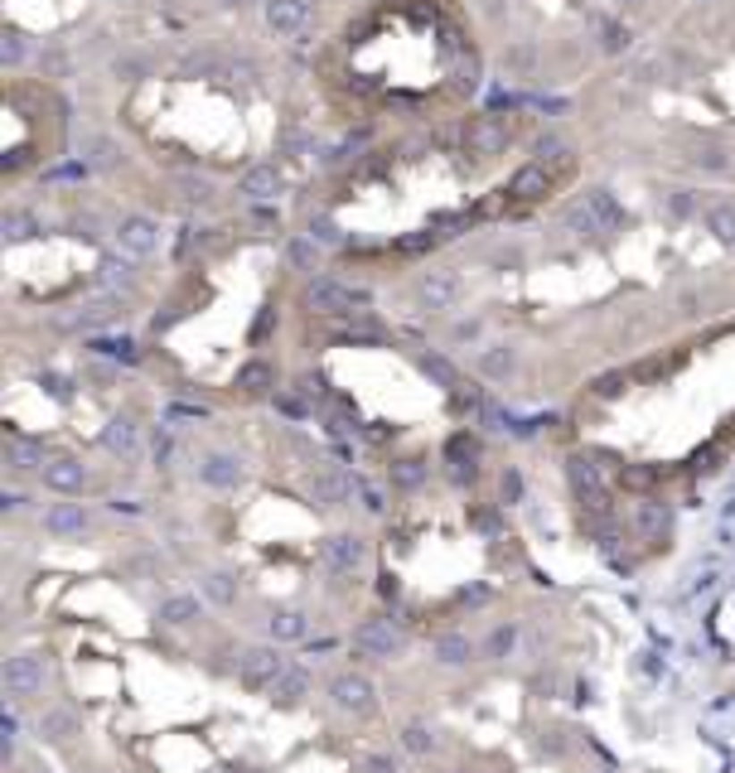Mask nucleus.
Listing matches in <instances>:
<instances>
[{
    "label": "nucleus",
    "instance_id": "19",
    "mask_svg": "<svg viewBox=\"0 0 735 773\" xmlns=\"http://www.w3.org/2000/svg\"><path fill=\"white\" fill-rule=\"evenodd\" d=\"M266 692H271V701H276V706H295V701L310 692V672H305V668H286V672L276 676V682L266 686Z\"/></svg>",
    "mask_w": 735,
    "mask_h": 773
},
{
    "label": "nucleus",
    "instance_id": "13",
    "mask_svg": "<svg viewBox=\"0 0 735 773\" xmlns=\"http://www.w3.org/2000/svg\"><path fill=\"white\" fill-rule=\"evenodd\" d=\"M421 300L431 309H450L460 300V276L455 271H431V276H421Z\"/></svg>",
    "mask_w": 735,
    "mask_h": 773
},
{
    "label": "nucleus",
    "instance_id": "21",
    "mask_svg": "<svg viewBox=\"0 0 735 773\" xmlns=\"http://www.w3.org/2000/svg\"><path fill=\"white\" fill-rule=\"evenodd\" d=\"M431 658L441 662V668H465V662L474 658V643L465 634H441V638H435V648H431Z\"/></svg>",
    "mask_w": 735,
    "mask_h": 773
},
{
    "label": "nucleus",
    "instance_id": "51",
    "mask_svg": "<svg viewBox=\"0 0 735 773\" xmlns=\"http://www.w3.org/2000/svg\"><path fill=\"white\" fill-rule=\"evenodd\" d=\"M629 5H638V0H629Z\"/></svg>",
    "mask_w": 735,
    "mask_h": 773
},
{
    "label": "nucleus",
    "instance_id": "14",
    "mask_svg": "<svg viewBox=\"0 0 735 773\" xmlns=\"http://www.w3.org/2000/svg\"><path fill=\"white\" fill-rule=\"evenodd\" d=\"M547 189H552L547 170H542V164H528V170H518V174H513V184H508L503 194L513 198V204H532V198H542Z\"/></svg>",
    "mask_w": 735,
    "mask_h": 773
},
{
    "label": "nucleus",
    "instance_id": "4",
    "mask_svg": "<svg viewBox=\"0 0 735 773\" xmlns=\"http://www.w3.org/2000/svg\"><path fill=\"white\" fill-rule=\"evenodd\" d=\"M310 305L325 309V315H359L353 305H368V290H359V285H339L329 276H319L310 285Z\"/></svg>",
    "mask_w": 735,
    "mask_h": 773
},
{
    "label": "nucleus",
    "instance_id": "10",
    "mask_svg": "<svg viewBox=\"0 0 735 773\" xmlns=\"http://www.w3.org/2000/svg\"><path fill=\"white\" fill-rule=\"evenodd\" d=\"M44 532H49V537H82V532H88L82 503H54L49 513H44Z\"/></svg>",
    "mask_w": 735,
    "mask_h": 773
},
{
    "label": "nucleus",
    "instance_id": "25",
    "mask_svg": "<svg viewBox=\"0 0 735 773\" xmlns=\"http://www.w3.org/2000/svg\"><path fill=\"white\" fill-rule=\"evenodd\" d=\"M102 445L112 450V455H136V421H126V416H122V421H112L102 431Z\"/></svg>",
    "mask_w": 735,
    "mask_h": 773
},
{
    "label": "nucleus",
    "instance_id": "7",
    "mask_svg": "<svg viewBox=\"0 0 735 773\" xmlns=\"http://www.w3.org/2000/svg\"><path fill=\"white\" fill-rule=\"evenodd\" d=\"M44 676H49V662H44L39 652H20V658L5 662V692L10 696H34L44 686Z\"/></svg>",
    "mask_w": 735,
    "mask_h": 773
},
{
    "label": "nucleus",
    "instance_id": "27",
    "mask_svg": "<svg viewBox=\"0 0 735 773\" xmlns=\"http://www.w3.org/2000/svg\"><path fill=\"white\" fill-rule=\"evenodd\" d=\"M5 459H10V469H34V464L44 469V450L34 445V440H10Z\"/></svg>",
    "mask_w": 735,
    "mask_h": 773
},
{
    "label": "nucleus",
    "instance_id": "12",
    "mask_svg": "<svg viewBox=\"0 0 735 773\" xmlns=\"http://www.w3.org/2000/svg\"><path fill=\"white\" fill-rule=\"evenodd\" d=\"M39 474H44V489H54V493H82V483H88V469L78 459H54Z\"/></svg>",
    "mask_w": 735,
    "mask_h": 773
},
{
    "label": "nucleus",
    "instance_id": "2",
    "mask_svg": "<svg viewBox=\"0 0 735 773\" xmlns=\"http://www.w3.org/2000/svg\"><path fill=\"white\" fill-rule=\"evenodd\" d=\"M566 479H571V489H576V498H580V508H586V513H596V517L610 513V493H604V479H600V469H596V464H590L586 455H571V459H566Z\"/></svg>",
    "mask_w": 735,
    "mask_h": 773
},
{
    "label": "nucleus",
    "instance_id": "39",
    "mask_svg": "<svg viewBox=\"0 0 735 773\" xmlns=\"http://www.w3.org/2000/svg\"><path fill=\"white\" fill-rule=\"evenodd\" d=\"M566 223H571V228H580V232H600V218H596V213H590L586 204L566 213Z\"/></svg>",
    "mask_w": 735,
    "mask_h": 773
},
{
    "label": "nucleus",
    "instance_id": "37",
    "mask_svg": "<svg viewBox=\"0 0 735 773\" xmlns=\"http://www.w3.org/2000/svg\"><path fill=\"white\" fill-rule=\"evenodd\" d=\"M102 281L106 285H126V281H131V261H126V256H102Z\"/></svg>",
    "mask_w": 735,
    "mask_h": 773
},
{
    "label": "nucleus",
    "instance_id": "31",
    "mask_svg": "<svg viewBox=\"0 0 735 773\" xmlns=\"http://www.w3.org/2000/svg\"><path fill=\"white\" fill-rule=\"evenodd\" d=\"M387 474H393V483H397V489H421V479H426V464H421V459H397V464H387Z\"/></svg>",
    "mask_w": 735,
    "mask_h": 773
},
{
    "label": "nucleus",
    "instance_id": "47",
    "mask_svg": "<svg viewBox=\"0 0 735 773\" xmlns=\"http://www.w3.org/2000/svg\"><path fill=\"white\" fill-rule=\"evenodd\" d=\"M363 508H368V513H383V498H377L373 489H363Z\"/></svg>",
    "mask_w": 735,
    "mask_h": 773
},
{
    "label": "nucleus",
    "instance_id": "16",
    "mask_svg": "<svg viewBox=\"0 0 735 773\" xmlns=\"http://www.w3.org/2000/svg\"><path fill=\"white\" fill-rule=\"evenodd\" d=\"M465 146L469 150H479V155H494L503 146V126L494 122V116H469V126H465Z\"/></svg>",
    "mask_w": 735,
    "mask_h": 773
},
{
    "label": "nucleus",
    "instance_id": "35",
    "mask_svg": "<svg viewBox=\"0 0 735 773\" xmlns=\"http://www.w3.org/2000/svg\"><path fill=\"white\" fill-rule=\"evenodd\" d=\"M513 648H518V624H499L489 638V658H508Z\"/></svg>",
    "mask_w": 735,
    "mask_h": 773
},
{
    "label": "nucleus",
    "instance_id": "22",
    "mask_svg": "<svg viewBox=\"0 0 735 773\" xmlns=\"http://www.w3.org/2000/svg\"><path fill=\"white\" fill-rule=\"evenodd\" d=\"M199 590H204L213 604H223V609L237 604V576H232V570H208V576L199 580Z\"/></svg>",
    "mask_w": 735,
    "mask_h": 773
},
{
    "label": "nucleus",
    "instance_id": "17",
    "mask_svg": "<svg viewBox=\"0 0 735 773\" xmlns=\"http://www.w3.org/2000/svg\"><path fill=\"white\" fill-rule=\"evenodd\" d=\"M266 634H271V643H295V638L310 634V618L300 609H276L266 618Z\"/></svg>",
    "mask_w": 735,
    "mask_h": 773
},
{
    "label": "nucleus",
    "instance_id": "46",
    "mask_svg": "<svg viewBox=\"0 0 735 773\" xmlns=\"http://www.w3.org/2000/svg\"><path fill=\"white\" fill-rule=\"evenodd\" d=\"M697 160H702L706 170H726V155H721V150H706V155H697Z\"/></svg>",
    "mask_w": 735,
    "mask_h": 773
},
{
    "label": "nucleus",
    "instance_id": "34",
    "mask_svg": "<svg viewBox=\"0 0 735 773\" xmlns=\"http://www.w3.org/2000/svg\"><path fill=\"white\" fill-rule=\"evenodd\" d=\"M343 334H349V339H363V343H377V339H383V324H377L373 315H363V309H359V315L343 324Z\"/></svg>",
    "mask_w": 735,
    "mask_h": 773
},
{
    "label": "nucleus",
    "instance_id": "3",
    "mask_svg": "<svg viewBox=\"0 0 735 773\" xmlns=\"http://www.w3.org/2000/svg\"><path fill=\"white\" fill-rule=\"evenodd\" d=\"M286 668H291V662L281 658L276 643H252V648L242 652V658H237V672H242V682L257 686V692H262V686H271Z\"/></svg>",
    "mask_w": 735,
    "mask_h": 773
},
{
    "label": "nucleus",
    "instance_id": "40",
    "mask_svg": "<svg viewBox=\"0 0 735 773\" xmlns=\"http://www.w3.org/2000/svg\"><path fill=\"white\" fill-rule=\"evenodd\" d=\"M359 773H401L397 769V759H387V754H373V759H363Z\"/></svg>",
    "mask_w": 735,
    "mask_h": 773
},
{
    "label": "nucleus",
    "instance_id": "11",
    "mask_svg": "<svg viewBox=\"0 0 735 773\" xmlns=\"http://www.w3.org/2000/svg\"><path fill=\"white\" fill-rule=\"evenodd\" d=\"M305 20H310V5H305V0H266V25L276 34H300Z\"/></svg>",
    "mask_w": 735,
    "mask_h": 773
},
{
    "label": "nucleus",
    "instance_id": "49",
    "mask_svg": "<svg viewBox=\"0 0 735 773\" xmlns=\"http://www.w3.org/2000/svg\"><path fill=\"white\" fill-rule=\"evenodd\" d=\"M218 5H228V10H232V5H247V0H218Z\"/></svg>",
    "mask_w": 735,
    "mask_h": 773
},
{
    "label": "nucleus",
    "instance_id": "8",
    "mask_svg": "<svg viewBox=\"0 0 735 773\" xmlns=\"http://www.w3.org/2000/svg\"><path fill=\"white\" fill-rule=\"evenodd\" d=\"M310 493H315V503L339 508L343 498L353 493V479L343 469H334V464H315V469H310Z\"/></svg>",
    "mask_w": 735,
    "mask_h": 773
},
{
    "label": "nucleus",
    "instance_id": "23",
    "mask_svg": "<svg viewBox=\"0 0 735 773\" xmlns=\"http://www.w3.org/2000/svg\"><path fill=\"white\" fill-rule=\"evenodd\" d=\"M276 189H281L276 164H257V170H247V180H242V194L247 198H271Z\"/></svg>",
    "mask_w": 735,
    "mask_h": 773
},
{
    "label": "nucleus",
    "instance_id": "30",
    "mask_svg": "<svg viewBox=\"0 0 735 773\" xmlns=\"http://www.w3.org/2000/svg\"><path fill=\"white\" fill-rule=\"evenodd\" d=\"M586 208L596 213L600 223H610V228H614V223H624V213H620V204L610 198V189H590V194H586Z\"/></svg>",
    "mask_w": 735,
    "mask_h": 773
},
{
    "label": "nucleus",
    "instance_id": "36",
    "mask_svg": "<svg viewBox=\"0 0 735 773\" xmlns=\"http://www.w3.org/2000/svg\"><path fill=\"white\" fill-rule=\"evenodd\" d=\"M479 367L489 377H508V367H513V353L508 349H489V353H479Z\"/></svg>",
    "mask_w": 735,
    "mask_h": 773
},
{
    "label": "nucleus",
    "instance_id": "1",
    "mask_svg": "<svg viewBox=\"0 0 735 773\" xmlns=\"http://www.w3.org/2000/svg\"><path fill=\"white\" fill-rule=\"evenodd\" d=\"M349 643H353V652H368V658H397V652L407 648V634H401L393 618H363Z\"/></svg>",
    "mask_w": 735,
    "mask_h": 773
},
{
    "label": "nucleus",
    "instance_id": "26",
    "mask_svg": "<svg viewBox=\"0 0 735 773\" xmlns=\"http://www.w3.org/2000/svg\"><path fill=\"white\" fill-rule=\"evenodd\" d=\"M116 309H122V300H116V295H102V300H92L78 315V324L82 329H102V324H112V319H116Z\"/></svg>",
    "mask_w": 735,
    "mask_h": 773
},
{
    "label": "nucleus",
    "instance_id": "28",
    "mask_svg": "<svg viewBox=\"0 0 735 773\" xmlns=\"http://www.w3.org/2000/svg\"><path fill=\"white\" fill-rule=\"evenodd\" d=\"M401 749H407V754H431V749H435V730H431V725H421V720H411L407 730H401Z\"/></svg>",
    "mask_w": 735,
    "mask_h": 773
},
{
    "label": "nucleus",
    "instance_id": "41",
    "mask_svg": "<svg viewBox=\"0 0 735 773\" xmlns=\"http://www.w3.org/2000/svg\"><path fill=\"white\" fill-rule=\"evenodd\" d=\"M310 242H339V228L329 218H315L310 223Z\"/></svg>",
    "mask_w": 735,
    "mask_h": 773
},
{
    "label": "nucleus",
    "instance_id": "48",
    "mask_svg": "<svg viewBox=\"0 0 735 773\" xmlns=\"http://www.w3.org/2000/svg\"><path fill=\"white\" fill-rule=\"evenodd\" d=\"M620 44H624V34L610 25V29H604V49H620Z\"/></svg>",
    "mask_w": 735,
    "mask_h": 773
},
{
    "label": "nucleus",
    "instance_id": "33",
    "mask_svg": "<svg viewBox=\"0 0 735 773\" xmlns=\"http://www.w3.org/2000/svg\"><path fill=\"white\" fill-rule=\"evenodd\" d=\"M638 527H644L648 537H663V532L672 527V513H668V508H658V503H644V508H638Z\"/></svg>",
    "mask_w": 735,
    "mask_h": 773
},
{
    "label": "nucleus",
    "instance_id": "42",
    "mask_svg": "<svg viewBox=\"0 0 735 773\" xmlns=\"http://www.w3.org/2000/svg\"><path fill=\"white\" fill-rule=\"evenodd\" d=\"M291 261H295V266H310V261H315V242H291Z\"/></svg>",
    "mask_w": 735,
    "mask_h": 773
},
{
    "label": "nucleus",
    "instance_id": "43",
    "mask_svg": "<svg viewBox=\"0 0 735 773\" xmlns=\"http://www.w3.org/2000/svg\"><path fill=\"white\" fill-rule=\"evenodd\" d=\"M0 54H5V63H20V58H25V44H20L15 34H10V39L0 44Z\"/></svg>",
    "mask_w": 735,
    "mask_h": 773
},
{
    "label": "nucleus",
    "instance_id": "20",
    "mask_svg": "<svg viewBox=\"0 0 735 773\" xmlns=\"http://www.w3.org/2000/svg\"><path fill=\"white\" fill-rule=\"evenodd\" d=\"M39 735H44V740H54V744L73 740V735H78V716H73L68 706H49V710L39 716Z\"/></svg>",
    "mask_w": 735,
    "mask_h": 773
},
{
    "label": "nucleus",
    "instance_id": "9",
    "mask_svg": "<svg viewBox=\"0 0 735 773\" xmlns=\"http://www.w3.org/2000/svg\"><path fill=\"white\" fill-rule=\"evenodd\" d=\"M116 242H122V252H131V256H150L160 247V228L150 218H122V228H116Z\"/></svg>",
    "mask_w": 735,
    "mask_h": 773
},
{
    "label": "nucleus",
    "instance_id": "38",
    "mask_svg": "<svg viewBox=\"0 0 735 773\" xmlns=\"http://www.w3.org/2000/svg\"><path fill=\"white\" fill-rule=\"evenodd\" d=\"M92 353H112V358L131 363L136 358V343L131 339H122V343H116V339H97V343H92Z\"/></svg>",
    "mask_w": 735,
    "mask_h": 773
},
{
    "label": "nucleus",
    "instance_id": "44",
    "mask_svg": "<svg viewBox=\"0 0 735 773\" xmlns=\"http://www.w3.org/2000/svg\"><path fill=\"white\" fill-rule=\"evenodd\" d=\"M523 493V479H518V469H508L503 474V498H518Z\"/></svg>",
    "mask_w": 735,
    "mask_h": 773
},
{
    "label": "nucleus",
    "instance_id": "32",
    "mask_svg": "<svg viewBox=\"0 0 735 773\" xmlns=\"http://www.w3.org/2000/svg\"><path fill=\"white\" fill-rule=\"evenodd\" d=\"M421 373L426 377H435V382H441V387H460V373H455V367H450L445 358H441V353H421Z\"/></svg>",
    "mask_w": 735,
    "mask_h": 773
},
{
    "label": "nucleus",
    "instance_id": "15",
    "mask_svg": "<svg viewBox=\"0 0 735 773\" xmlns=\"http://www.w3.org/2000/svg\"><path fill=\"white\" fill-rule=\"evenodd\" d=\"M199 479L213 483V489H237V483H242V464H237L232 455H208L204 464H199Z\"/></svg>",
    "mask_w": 735,
    "mask_h": 773
},
{
    "label": "nucleus",
    "instance_id": "18",
    "mask_svg": "<svg viewBox=\"0 0 735 773\" xmlns=\"http://www.w3.org/2000/svg\"><path fill=\"white\" fill-rule=\"evenodd\" d=\"M194 618H204L199 594H170V600H160V624L184 628V624H194Z\"/></svg>",
    "mask_w": 735,
    "mask_h": 773
},
{
    "label": "nucleus",
    "instance_id": "24",
    "mask_svg": "<svg viewBox=\"0 0 735 773\" xmlns=\"http://www.w3.org/2000/svg\"><path fill=\"white\" fill-rule=\"evenodd\" d=\"M237 387H242L247 397H266V391L276 387V373H271L266 363H247L242 373H237Z\"/></svg>",
    "mask_w": 735,
    "mask_h": 773
},
{
    "label": "nucleus",
    "instance_id": "29",
    "mask_svg": "<svg viewBox=\"0 0 735 773\" xmlns=\"http://www.w3.org/2000/svg\"><path fill=\"white\" fill-rule=\"evenodd\" d=\"M706 228L716 232V242H726V247H735V208H726V204L706 208Z\"/></svg>",
    "mask_w": 735,
    "mask_h": 773
},
{
    "label": "nucleus",
    "instance_id": "50",
    "mask_svg": "<svg viewBox=\"0 0 735 773\" xmlns=\"http://www.w3.org/2000/svg\"><path fill=\"white\" fill-rule=\"evenodd\" d=\"M450 773H465V769H450Z\"/></svg>",
    "mask_w": 735,
    "mask_h": 773
},
{
    "label": "nucleus",
    "instance_id": "5",
    "mask_svg": "<svg viewBox=\"0 0 735 773\" xmlns=\"http://www.w3.org/2000/svg\"><path fill=\"white\" fill-rule=\"evenodd\" d=\"M329 696H334V706L349 710V716H373V682H368L363 672H339L334 682H329Z\"/></svg>",
    "mask_w": 735,
    "mask_h": 773
},
{
    "label": "nucleus",
    "instance_id": "45",
    "mask_svg": "<svg viewBox=\"0 0 735 773\" xmlns=\"http://www.w3.org/2000/svg\"><path fill=\"white\" fill-rule=\"evenodd\" d=\"M397 576H377V594H383V600H397Z\"/></svg>",
    "mask_w": 735,
    "mask_h": 773
},
{
    "label": "nucleus",
    "instance_id": "6",
    "mask_svg": "<svg viewBox=\"0 0 735 773\" xmlns=\"http://www.w3.org/2000/svg\"><path fill=\"white\" fill-rule=\"evenodd\" d=\"M319 561L334 570V576H349V570H359L368 561V542L363 537H349V532L325 537V542H319Z\"/></svg>",
    "mask_w": 735,
    "mask_h": 773
}]
</instances>
